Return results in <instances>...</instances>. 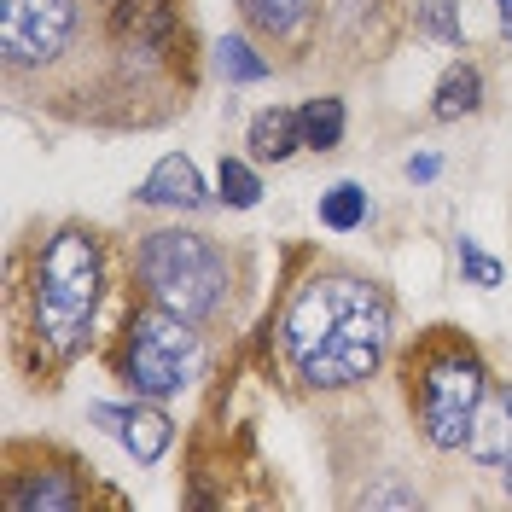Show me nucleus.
<instances>
[{
	"instance_id": "obj_19",
	"label": "nucleus",
	"mask_w": 512,
	"mask_h": 512,
	"mask_svg": "<svg viewBox=\"0 0 512 512\" xmlns=\"http://www.w3.org/2000/svg\"><path fill=\"white\" fill-rule=\"evenodd\" d=\"M425 30L437 35V41H460V18H454V6H448V0L425 6Z\"/></svg>"
},
{
	"instance_id": "obj_9",
	"label": "nucleus",
	"mask_w": 512,
	"mask_h": 512,
	"mask_svg": "<svg viewBox=\"0 0 512 512\" xmlns=\"http://www.w3.org/2000/svg\"><path fill=\"white\" fill-rule=\"evenodd\" d=\"M140 204H169V210H198L204 204V181L192 158H163L146 181H140Z\"/></svg>"
},
{
	"instance_id": "obj_7",
	"label": "nucleus",
	"mask_w": 512,
	"mask_h": 512,
	"mask_svg": "<svg viewBox=\"0 0 512 512\" xmlns=\"http://www.w3.org/2000/svg\"><path fill=\"white\" fill-rule=\"evenodd\" d=\"M82 501L88 495H82L76 472H12V483H6V507L18 512H70Z\"/></svg>"
},
{
	"instance_id": "obj_16",
	"label": "nucleus",
	"mask_w": 512,
	"mask_h": 512,
	"mask_svg": "<svg viewBox=\"0 0 512 512\" xmlns=\"http://www.w3.org/2000/svg\"><path fill=\"white\" fill-rule=\"evenodd\" d=\"M216 64H222L227 82H262L268 76V59H256V47L245 35H227L222 47H216Z\"/></svg>"
},
{
	"instance_id": "obj_10",
	"label": "nucleus",
	"mask_w": 512,
	"mask_h": 512,
	"mask_svg": "<svg viewBox=\"0 0 512 512\" xmlns=\"http://www.w3.org/2000/svg\"><path fill=\"white\" fill-rule=\"evenodd\" d=\"M466 448L478 454L483 466H512V402H507V396H501V402H489V408H478Z\"/></svg>"
},
{
	"instance_id": "obj_17",
	"label": "nucleus",
	"mask_w": 512,
	"mask_h": 512,
	"mask_svg": "<svg viewBox=\"0 0 512 512\" xmlns=\"http://www.w3.org/2000/svg\"><path fill=\"white\" fill-rule=\"evenodd\" d=\"M222 198L233 204V210H251L256 198H262V181H256V175H251L239 158H227V163H222Z\"/></svg>"
},
{
	"instance_id": "obj_20",
	"label": "nucleus",
	"mask_w": 512,
	"mask_h": 512,
	"mask_svg": "<svg viewBox=\"0 0 512 512\" xmlns=\"http://www.w3.org/2000/svg\"><path fill=\"white\" fill-rule=\"evenodd\" d=\"M437 169H443V163L431 158V152H425V158H414V163H408V175H414V181H431Z\"/></svg>"
},
{
	"instance_id": "obj_1",
	"label": "nucleus",
	"mask_w": 512,
	"mask_h": 512,
	"mask_svg": "<svg viewBox=\"0 0 512 512\" xmlns=\"http://www.w3.org/2000/svg\"><path fill=\"white\" fill-rule=\"evenodd\" d=\"M384 338H390V303L379 297V286L350 274L309 280L286 315V350L315 390L373 379L384 361Z\"/></svg>"
},
{
	"instance_id": "obj_12",
	"label": "nucleus",
	"mask_w": 512,
	"mask_h": 512,
	"mask_svg": "<svg viewBox=\"0 0 512 512\" xmlns=\"http://www.w3.org/2000/svg\"><path fill=\"white\" fill-rule=\"evenodd\" d=\"M478 99H483L478 64H454L443 82H437V117H443V123H454V117H472V111H478Z\"/></svg>"
},
{
	"instance_id": "obj_22",
	"label": "nucleus",
	"mask_w": 512,
	"mask_h": 512,
	"mask_svg": "<svg viewBox=\"0 0 512 512\" xmlns=\"http://www.w3.org/2000/svg\"><path fill=\"white\" fill-rule=\"evenodd\" d=\"M507 489H512V466H507Z\"/></svg>"
},
{
	"instance_id": "obj_15",
	"label": "nucleus",
	"mask_w": 512,
	"mask_h": 512,
	"mask_svg": "<svg viewBox=\"0 0 512 512\" xmlns=\"http://www.w3.org/2000/svg\"><path fill=\"white\" fill-rule=\"evenodd\" d=\"M320 222L332 227V233H355V227L367 222V192L355 187V181H338L332 192H320Z\"/></svg>"
},
{
	"instance_id": "obj_11",
	"label": "nucleus",
	"mask_w": 512,
	"mask_h": 512,
	"mask_svg": "<svg viewBox=\"0 0 512 512\" xmlns=\"http://www.w3.org/2000/svg\"><path fill=\"white\" fill-rule=\"evenodd\" d=\"M303 146V117L297 111H262L251 123V152L262 163H286Z\"/></svg>"
},
{
	"instance_id": "obj_5",
	"label": "nucleus",
	"mask_w": 512,
	"mask_h": 512,
	"mask_svg": "<svg viewBox=\"0 0 512 512\" xmlns=\"http://www.w3.org/2000/svg\"><path fill=\"white\" fill-rule=\"evenodd\" d=\"M198 373V332L192 320L169 315L163 303L128 315L123 326V379L134 396H175L181 384Z\"/></svg>"
},
{
	"instance_id": "obj_2",
	"label": "nucleus",
	"mask_w": 512,
	"mask_h": 512,
	"mask_svg": "<svg viewBox=\"0 0 512 512\" xmlns=\"http://www.w3.org/2000/svg\"><path fill=\"white\" fill-rule=\"evenodd\" d=\"M99 239L88 227H59L35 268V338L53 350V361H76L88 350V332L99 315Z\"/></svg>"
},
{
	"instance_id": "obj_8",
	"label": "nucleus",
	"mask_w": 512,
	"mask_h": 512,
	"mask_svg": "<svg viewBox=\"0 0 512 512\" xmlns=\"http://www.w3.org/2000/svg\"><path fill=\"white\" fill-rule=\"evenodd\" d=\"M94 419H105V425L123 437V448L140 466H152L163 448H169V437H175V425H169L158 408H94Z\"/></svg>"
},
{
	"instance_id": "obj_13",
	"label": "nucleus",
	"mask_w": 512,
	"mask_h": 512,
	"mask_svg": "<svg viewBox=\"0 0 512 512\" xmlns=\"http://www.w3.org/2000/svg\"><path fill=\"white\" fill-rule=\"evenodd\" d=\"M239 6H245V18L256 30L268 35H297L309 24V12H315V0H239Z\"/></svg>"
},
{
	"instance_id": "obj_18",
	"label": "nucleus",
	"mask_w": 512,
	"mask_h": 512,
	"mask_svg": "<svg viewBox=\"0 0 512 512\" xmlns=\"http://www.w3.org/2000/svg\"><path fill=\"white\" fill-rule=\"evenodd\" d=\"M460 268L472 274V286H501V262H495V256H483L466 233H460Z\"/></svg>"
},
{
	"instance_id": "obj_14",
	"label": "nucleus",
	"mask_w": 512,
	"mask_h": 512,
	"mask_svg": "<svg viewBox=\"0 0 512 512\" xmlns=\"http://www.w3.org/2000/svg\"><path fill=\"white\" fill-rule=\"evenodd\" d=\"M297 117H303V146L315 152H332L344 140V99H309Z\"/></svg>"
},
{
	"instance_id": "obj_21",
	"label": "nucleus",
	"mask_w": 512,
	"mask_h": 512,
	"mask_svg": "<svg viewBox=\"0 0 512 512\" xmlns=\"http://www.w3.org/2000/svg\"><path fill=\"white\" fill-rule=\"evenodd\" d=\"M495 6H501V35L512 41V0H495Z\"/></svg>"
},
{
	"instance_id": "obj_3",
	"label": "nucleus",
	"mask_w": 512,
	"mask_h": 512,
	"mask_svg": "<svg viewBox=\"0 0 512 512\" xmlns=\"http://www.w3.org/2000/svg\"><path fill=\"white\" fill-rule=\"evenodd\" d=\"M140 280L152 303L198 326V320H216L227 303V256L204 233L163 227V233H146L140 245Z\"/></svg>"
},
{
	"instance_id": "obj_4",
	"label": "nucleus",
	"mask_w": 512,
	"mask_h": 512,
	"mask_svg": "<svg viewBox=\"0 0 512 512\" xmlns=\"http://www.w3.org/2000/svg\"><path fill=\"white\" fill-rule=\"evenodd\" d=\"M408 390H414L419 431L437 448H466L472 419L483 408V361L460 338H443L431 350L408 361Z\"/></svg>"
},
{
	"instance_id": "obj_6",
	"label": "nucleus",
	"mask_w": 512,
	"mask_h": 512,
	"mask_svg": "<svg viewBox=\"0 0 512 512\" xmlns=\"http://www.w3.org/2000/svg\"><path fill=\"white\" fill-rule=\"evenodd\" d=\"M76 35V0H0V53L12 70L53 64Z\"/></svg>"
},
{
	"instance_id": "obj_23",
	"label": "nucleus",
	"mask_w": 512,
	"mask_h": 512,
	"mask_svg": "<svg viewBox=\"0 0 512 512\" xmlns=\"http://www.w3.org/2000/svg\"><path fill=\"white\" fill-rule=\"evenodd\" d=\"M507 402H512V390H507Z\"/></svg>"
}]
</instances>
